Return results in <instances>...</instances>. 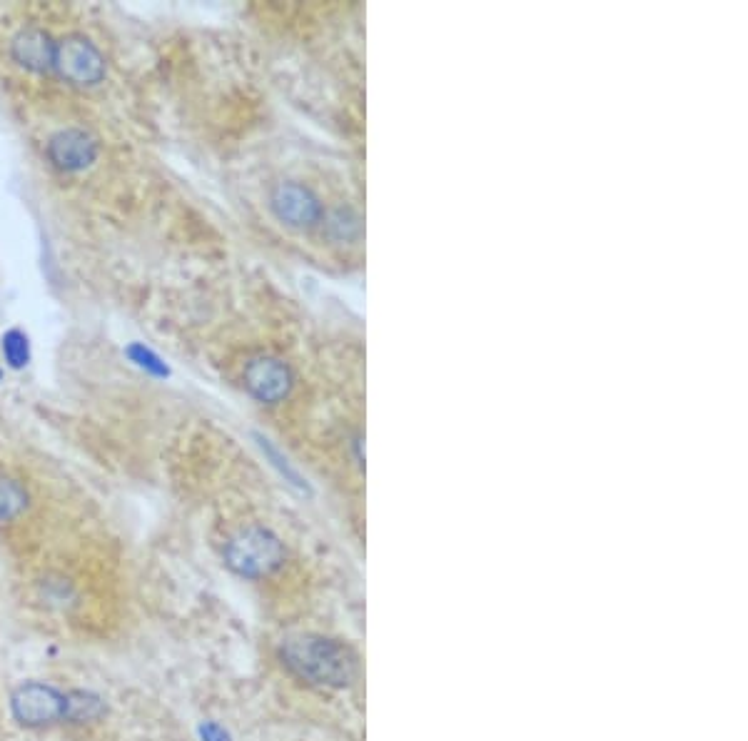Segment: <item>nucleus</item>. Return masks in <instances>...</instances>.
<instances>
[{
	"label": "nucleus",
	"instance_id": "1",
	"mask_svg": "<svg viewBox=\"0 0 748 741\" xmlns=\"http://www.w3.org/2000/svg\"><path fill=\"white\" fill-rule=\"evenodd\" d=\"M287 672L307 687L345 689L357 679V654L325 634H295L280 647Z\"/></svg>",
	"mask_w": 748,
	"mask_h": 741
},
{
	"label": "nucleus",
	"instance_id": "2",
	"mask_svg": "<svg viewBox=\"0 0 748 741\" xmlns=\"http://www.w3.org/2000/svg\"><path fill=\"white\" fill-rule=\"evenodd\" d=\"M285 544L262 524L237 529L222 547V562L240 579H267L285 564Z\"/></svg>",
	"mask_w": 748,
	"mask_h": 741
},
{
	"label": "nucleus",
	"instance_id": "3",
	"mask_svg": "<svg viewBox=\"0 0 748 741\" xmlns=\"http://www.w3.org/2000/svg\"><path fill=\"white\" fill-rule=\"evenodd\" d=\"M53 73L70 88H95L108 75V60L88 35L70 33L55 40Z\"/></svg>",
	"mask_w": 748,
	"mask_h": 741
},
{
	"label": "nucleus",
	"instance_id": "4",
	"mask_svg": "<svg viewBox=\"0 0 748 741\" xmlns=\"http://www.w3.org/2000/svg\"><path fill=\"white\" fill-rule=\"evenodd\" d=\"M10 712L25 729H50L65 724V692L48 682H23L10 697Z\"/></svg>",
	"mask_w": 748,
	"mask_h": 741
},
{
	"label": "nucleus",
	"instance_id": "5",
	"mask_svg": "<svg viewBox=\"0 0 748 741\" xmlns=\"http://www.w3.org/2000/svg\"><path fill=\"white\" fill-rule=\"evenodd\" d=\"M267 200H270V210L277 223L297 230V233L320 228L327 213L315 190L310 185L300 183V180H282V183L272 185Z\"/></svg>",
	"mask_w": 748,
	"mask_h": 741
},
{
	"label": "nucleus",
	"instance_id": "6",
	"mask_svg": "<svg viewBox=\"0 0 748 741\" xmlns=\"http://www.w3.org/2000/svg\"><path fill=\"white\" fill-rule=\"evenodd\" d=\"M242 385L260 405H280L292 395L295 372L282 357L255 355L242 367Z\"/></svg>",
	"mask_w": 748,
	"mask_h": 741
},
{
	"label": "nucleus",
	"instance_id": "7",
	"mask_svg": "<svg viewBox=\"0 0 748 741\" xmlns=\"http://www.w3.org/2000/svg\"><path fill=\"white\" fill-rule=\"evenodd\" d=\"M45 155L60 173H83L98 160L100 145L88 130L65 128L48 140Z\"/></svg>",
	"mask_w": 748,
	"mask_h": 741
},
{
	"label": "nucleus",
	"instance_id": "8",
	"mask_svg": "<svg viewBox=\"0 0 748 741\" xmlns=\"http://www.w3.org/2000/svg\"><path fill=\"white\" fill-rule=\"evenodd\" d=\"M10 58L28 73H50L55 58V38L40 25H25L10 40Z\"/></svg>",
	"mask_w": 748,
	"mask_h": 741
},
{
	"label": "nucleus",
	"instance_id": "9",
	"mask_svg": "<svg viewBox=\"0 0 748 741\" xmlns=\"http://www.w3.org/2000/svg\"><path fill=\"white\" fill-rule=\"evenodd\" d=\"M105 717V702L93 692L70 689L65 692V724L73 727H88Z\"/></svg>",
	"mask_w": 748,
	"mask_h": 741
},
{
	"label": "nucleus",
	"instance_id": "10",
	"mask_svg": "<svg viewBox=\"0 0 748 741\" xmlns=\"http://www.w3.org/2000/svg\"><path fill=\"white\" fill-rule=\"evenodd\" d=\"M320 228L325 230L332 243L340 245H355L362 238L360 215L352 208H347V205H340V208L325 213V220H322Z\"/></svg>",
	"mask_w": 748,
	"mask_h": 741
},
{
	"label": "nucleus",
	"instance_id": "11",
	"mask_svg": "<svg viewBox=\"0 0 748 741\" xmlns=\"http://www.w3.org/2000/svg\"><path fill=\"white\" fill-rule=\"evenodd\" d=\"M30 507V494L20 480L10 475H0V524H10L23 517Z\"/></svg>",
	"mask_w": 748,
	"mask_h": 741
},
{
	"label": "nucleus",
	"instance_id": "12",
	"mask_svg": "<svg viewBox=\"0 0 748 741\" xmlns=\"http://www.w3.org/2000/svg\"><path fill=\"white\" fill-rule=\"evenodd\" d=\"M0 350H3V360L10 370H25L30 362V337L28 332L20 327H10L0 337Z\"/></svg>",
	"mask_w": 748,
	"mask_h": 741
},
{
	"label": "nucleus",
	"instance_id": "13",
	"mask_svg": "<svg viewBox=\"0 0 748 741\" xmlns=\"http://www.w3.org/2000/svg\"><path fill=\"white\" fill-rule=\"evenodd\" d=\"M125 355H128V360L133 362L135 367H140L145 375H150V377H168L170 375V370H168V365H165L163 357H160L158 352L150 350L148 345H143V342H133V345H128Z\"/></svg>",
	"mask_w": 748,
	"mask_h": 741
},
{
	"label": "nucleus",
	"instance_id": "14",
	"mask_svg": "<svg viewBox=\"0 0 748 741\" xmlns=\"http://www.w3.org/2000/svg\"><path fill=\"white\" fill-rule=\"evenodd\" d=\"M0 382H3V370H0Z\"/></svg>",
	"mask_w": 748,
	"mask_h": 741
}]
</instances>
